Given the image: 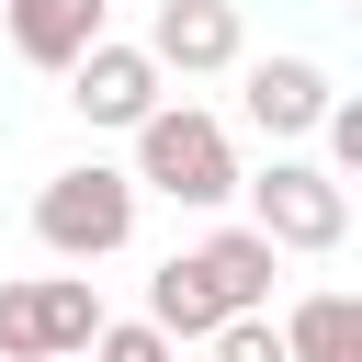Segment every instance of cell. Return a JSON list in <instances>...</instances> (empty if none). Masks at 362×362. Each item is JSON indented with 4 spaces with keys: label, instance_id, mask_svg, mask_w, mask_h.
<instances>
[{
    "label": "cell",
    "instance_id": "obj_7",
    "mask_svg": "<svg viewBox=\"0 0 362 362\" xmlns=\"http://www.w3.org/2000/svg\"><path fill=\"white\" fill-rule=\"evenodd\" d=\"M339 102V79L317 68V57H238V113L272 136V147H294V136H317V113Z\"/></svg>",
    "mask_w": 362,
    "mask_h": 362
},
{
    "label": "cell",
    "instance_id": "obj_5",
    "mask_svg": "<svg viewBox=\"0 0 362 362\" xmlns=\"http://www.w3.org/2000/svg\"><path fill=\"white\" fill-rule=\"evenodd\" d=\"M136 45H147L158 79H226L249 57V23H238V0H158Z\"/></svg>",
    "mask_w": 362,
    "mask_h": 362
},
{
    "label": "cell",
    "instance_id": "obj_6",
    "mask_svg": "<svg viewBox=\"0 0 362 362\" xmlns=\"http://www.w3.org/2000/svg\"><path fill=\"white\" fill-rule=\"evenodd\" d=\"M158 68H147V45H124V34H102L90 57H68V113L79 124H113V136H136L147 113H158Z\"/></svg>",
    "mask_w": 362,
    "mask_h": 362
},
{
    "label": "cell",
    "instance_id": "obj_13",
    "mask_svg": "<svg viewBox=\"0 0 362 362\" xmlns=\"http://www.w3.org/2000/svg\"><path fill=\"white\" fill-rule=\"evenodd\" d=\"M204 351H215V362H283V328H272V317H226Z\"/></svg>",
    "mask_w": 362,
    "mask_h": 362
},
{
    "label": "cell",
    "instance_id": "obj_11",
    "mask_svg": "<svg viewBox=\"0 0 362 362\" xmlns=\"http://www.w3.org/2000/svg\"><path fill=\"white\" fill-rule=\"evenodd\" d=\"M147 328L181 351V339H215V328H226V305H215V283H204L192 260H158V283H147Z\"/></svg>",
    "mask_w": 362,
    "mask_h": 362
},
{
    "label": "cell",
    "instance_id": "obj_12",
    "mask_svg": "<svg viewBox=\"0 0 362 362\" xmlns=\"http://www.w3.org/2000/svg\"><path fill=\"white\" fill-rule=\"evenodd\" d=\"M79 362H181V351H170V339H158V328H147V317H102V328H90V351H79Z\"/></svg>",
    "mask_w": 362,
    "mask_h": 362
},
{
    "label": "cell",
    "instance_id": "obj_1",
    "mask_svg": "<svg viewBox=\"0 0 362 362\" xmlns=\"http://www.w3.org/2000/svg\"><path fill=\"white\" fill-rule=\"evenodd\" d=\"M124 238H136V181H124V170L79 158V170H45V181H34V249H45V260L90 272V260H113Z\"/></svg>",
    "mask_w": 362,
    "mask_h": 362
},
{
    "label": "cell",
    "instance_id": "obj_10",
    "mask_svg": "<svg viewBox=\"0 0 362 362\" xmlns=\"http://www.w3.org/2000/svg\"><path fill=\"white\" fill-rule=\"evenodd\" d=\"M272 328H283V362H362V294H294Z\"/></svg>",
    "mask_w": 362,
    "mask_h": 362
},
{
    "label": "cell",
    "instance_id": "obj_2",
    "mask_svg": "<svg viewBox=\"0 0 362 362\" xmlns=\"http://www.w3.org/2000/svg\"><path fill=\"white\" fill-rule=\"evenodd\" d=\"M136 192H170V204H226L249 170H238V136L215 124V113H192V102H158L147 124H136V170H124Z\"/></svg>",
    "mask_w": 362,
    "mask_h": 362
},
{
    "label": "cell",
    "instance_id": "obj_3",
    "mask_svg": "<svg viewBox=\"0 0 362 362\" xmlns=\"http://www.w3.org/2000/svg\"><path fill=\"white\" fill-rule=\"evenodd\" d=\"M249 192V226L272 238V249H305V260H328L339 238H351V181H328L317 158H294V147H272V170L260 181H238Z\"/></svg>",
    "mask_w": 362,
    "mask_h": 362
},
{
    "label": "cell",
    "instance_id": "obj_8",
    "mask_svg": "<svg viewBox=\"0 0 362 362\" xmlns=\"http://www.w3.org/2000/svg\"><path fill=\"white\" fill-rule=\"evenodd\" d=\"M0 23H11V57L23 68H57L68 79V57H90L113 34V0H0Z\"/></svg>",
    "mask_w": 362,
    "mask_h": 362
},
{
    "label": "cell",
    "instance_id": "obj_9",
    "mask_svg": "<svg viewBox=\"0 0 362 362\" xmlns=\"http://www.w3.org/2000/svg\"><path fill=\"white\" fill-rule=\"evenodd\" d=\"M181 260L215 283V305H226V317H272V260H283V249H272L260 226H215V238H204V249H181Z\"/></svg>",
    "mask_w": 362,
    "mask_h": 362
},
{
    "label": "cell",
    "instance_id": "obj_4",
    "mask_svg": "<svg viewBox=\"0 0 362 362\" xmlns=\"http://www.w3.org/2000/svg\"><path fill=\"white\" fill-rule=\"evenodd\" d=\"M102 328V294L90 272H34V283H0V362H79Z\"/></svg>",
    "mask_w": 362,
    "mask_h": 362
}]
</instances>
